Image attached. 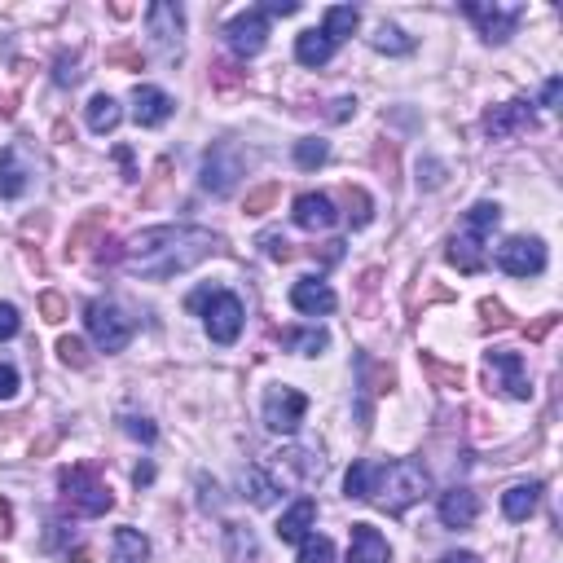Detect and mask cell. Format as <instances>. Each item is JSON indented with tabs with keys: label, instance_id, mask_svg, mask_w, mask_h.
I'll return each instance as SVG.
<instances>
[{
	"label": "cell",
	"instance_id": "43",
	"mask_svg": "<svg viewBox=\"0 0 563 563\" xmlns=\"http://www.w3.org/2000/svg\"><path fill=\"white\" fill-rule=\"evenodd\" d=\"M480 317H484V330H502V326H511V313L498 304V300H484L480 304Z\"/></svg>",
	"mask_w": 563,
	"mask_h": 563
},
{
	"label": "cell",
	"instance_id": "54",
	"mask_svg": "<svg viewBox=\"0 0 563 563\" xmlns=\"http://www.w3.org/2000/svg\"><path fill=\"white\" fill-rule=\"evenodd\" d=\"M559 93H563V80H546V88H542V106H555V102H559Z\"/></svg>",
	"mask_w": 563,
	"mask_h": 563
},
{
	"label": "cell",
	"instance_id": "47",
	"mask_svg": "<svg viewBox=\"0 0 563 563\" xmlns=\"http://www.w3.org/2000/svg\"><path fill=\"white\" fill-rule=\"evenodd\" d=\"M18 330H22L18 308H14V304H0V339H14Z\"/></svg>",
	"mask_w": 563,
	"mask_h": 563
},
{
	"label": "cell",
	"instance_id": "55",
	"mask_svg": "<svg viewBox=\"0 0 563 563\" xmlns=\"http://www.w3.org/2000/svg\"><path fill=\"white\" fill-rule=\"evenodd\" d=\"M550 326H555V317H542V322L528 330V339H546V335H550Z\"/></svg>",
	"mask_w": 563,
	"mask_h": 563
},
{
	"label": "cell",
	"instance_id": "38",
	"mask_svg": "<svg viewBox=\"0 0 563 563\" xmlns=\"http://www.w3.org/2000/svg\"><path fill=\"white\" fill-rule=\"evenodd\" d=\"M58 357H62V366H75V370H84L88 361V348H84V339H75V335H66V339H58Z\"/></svg>",
	"mask_w": 563,
	"mask_h": 563
},
{
	"label": "cell",
	"instance_id": "12",
	"mask_svg": "<svg viewBox=\"0 0 563 563\" xmlns=\"http://www.w3.org/2000/svg\"><path fill=\"white\" fill-rule=\"evenodd\" d=\"M273 467H278L286 480H295V484H317L326 476V458H322V449H313V445L278 449V454H273Z\"/></svg>",
	"mask_w": 563,
	"mask_h": 563
},
{
	"label": "cell",
	"instance_id": "10",
	"mask_svg": "<svg viewBox=\"0 0 563 563\" xmlns=\"http://www.w3.org/2000/svg\"><path fill=\"white\" fill-rule=\"evenodd\" d=\"M264 40H269V18H264V9H242V14L225 22V44L238 58H256L264 49Z\"/></svg>",
	"mask_w": 563,
	"mask_h": 563
},
{
	"label": "cell",
	"instance_id": "53",
	"mask_svg": "<svg viewBox=\"0 0 563 563\" xmlns=\"http://www.w3.org/2000/svg\"><path fill=\"white\" fill-rule=\"evenodd\" d=\"M348 115H357V97H339L335 110H330V119H348Z\"/></svg>",
	"mask_w": 563,
	"mask_h": 563
},
{
	"label": "cell",
	"instance_id": "29",
	"mask_svg": "<svg viewBox=\"0 0 563 563\" xmlns=\"http://www.w3.org/2000/svg\"><path fill=\"white\" fill-rule=\"evenodd\" d=\"M370 49L401 58V53H414V36H405L396 22H379V27H374V36H370Z\"/></svg>",
	"mask_w": 563,
	"mask_h": 563
},
{
	"label": "cell",
	"instance_id": "16",
	"mask_svg": "<svg viewBox=\"0 0 563 563\" xmlns=\"http://www.w3.org/2000/svg\"><path fill=\"white\" fill-rule=\"evenodd\" d=\"M392 546L374 524H352L348 528V563H388Z\"/></svg>",
	"mask_w": 563,
	"mask_h": 563
},
{
	"label": "cell",
	"instance_id": "15",
	"mask_svg": "<svg viewBox=\"0 0 563 563\" xmlns=\"http://www.w3.org/2000/svg\"><path fill=\"white\" fill-rule=\"evenodd\" d=\"M172 110H176V102H172L168 93H163V88L137 84V93H132V119H137L141 128H159V124H168Z\"/></svg>",
	"mask_w": 563,
	"mask_h": 563
},
{
	"label": "cell",
	"instance_id": "56",
	"mask_svg": "<svg viewBox=\"0 0 563 563\" xmlns=\"http://www.w3.org/2000/svg\"><path fill=\"white\" fill-rule=\"evenodd\" d=\"M440 563H480V555H471V550H454V555H445Z\"/></svg>",
	"mask_w": 563,
	"mask_h": 563
},
{
	"label": "cell",
	"instance_id": "20",
	"mask_svg": "<svg viewBox=\"0 0 563 563\" xmlns=\"http://www.w3.org/2000/svg\"><path fill=\"white\" fill-rule=\"evenodd\" d=\"M313 524H317V502L313 498H300L291 511H282L278 537H282V542H304V537L313 533Z\"/></svg>",
	"mask_w": 563,
	"mask_h": 563
},
{
	"label": "cell",
	"instance_id": "36",
	"mask_svg": "<svg viewBox=\"0 0 563 563\" xmlns=\"http://www.w3.org/2000/svg\"><path fill=\"white\" fill-rule=\"evenodd\" d=\"M335 559V546H330V537H317L308 533L300 542V555H295V563H330Z\"/></svg>",
	"mask_w": 563,
	"mask_h": 563
},
{
	"label": "cell",
	"instance_id": "27",
	"mask_svg": "<svg viewBox=\"0 0 563 563\" xmlns=\"http://www.w3.org/2000/svg\"><path fill=\"white\" fill-rule=\"evenodd\" d=\"M282 348L286 352H300V357H322V352L330 348V335L322 326H308V330H282Z\"/></svg>",
	"mask_w": 563,
	"mask_h": 563
},
{
	"label": "cell",
	"instance_id": "22",
	"mask_svg": "<svg viewBox=\"0 0 563 563\" xmlns=\"http://www.w3.org/2000/svg\"><path fill=\"white\" fill-rule=\"evenodd\" d=\"M537 502H542V484H515V489H506L502 493V515L506 520H515V524H524L528 515L537 511Z\"/></svg>",
	"mask_w": 563,
	"mask_h": 563
},
{
	"label": "cell",
	"instance_id": "51",
	"mask_svg": "<svg viewBox=\"0 0 563 563\" xmlns=\"http://www.w3.org/2000/svg\"><path fill=\"white\" fill-rule=\"evenodd\" d=\"M212 295H216V291H212V286H203V291H194V295H190V300H185V308H190V313H203V308H207V304H212Z\"/></svg>",
	"mask_w": 563,
	"mask_h": 563
},
{
	"label": "cell",
	"instance_id": "42",
	"mask_svg": "<svg viewBox=\"0 0 563 563\" xmlns=\"http://www.w3.org/2000/svg\"><path fill=\"white\" fill-rule=\"evenodd\" d=\"M418 185H423V190H440V185H445V163H436V159L418 163Z\"/></svg>",
	"mask_w": 563,
	"mask_h": 563
},
{
	"label": "cell",
	"instance_id": "32",
	"mask_svg": "<svg viewBox=\"0 0 563 563\" xmlns=\"http://www.w3.org/2000/svg\"><path fill=\"white\" fill-rule=\"evenodd\" d=\"M374 462H352L348 467V480H344V489H348V498H357V502H370V489H374Z\"/></svg>",
	"mask_w": 563,
	"mask_h": 563
},
{
	"label": "cell",
	"instance_id": "52",
	"mask_svg": "<svg viewBox=\"0 0 563 563\" xmlns=\"http://www.w3.org/2000/svg\"><path fill=\"white\" fill-rule=\"evenodd\" d=\"M97 247H102V251H97V260H102V264H115L119 256H124V251H119V242H115V238H106V242H97Z\"/></svg>",
	"mask_w": 563,
	"mask_h": 563
},
{
	"label": "cell",
	"instance_id": "24",
	"mask_svg": "<svg viewBox=\"0 0 563 563\" xmlns=\"http://www.w3.org/2000/svg\"><path fill=\"white\" fill-rule=\"evenodd\" d=\"M27 163L18 159V150H0V198H22L27 194Z\"/></svg>",
	"mask_w": 563,
	"mask_h": 563
},
{
	"label": "cell",
	"instance_id": "35",
	"mask_svg": "<svg viewBox=\"0 0 563 563\" xmlns=\"http://www.w3.org/2000/svg\"><path fill=\"white\" fill-rule=\"evenodd\" d=\"M326 154H330V146H326L322 137H304V141H295V163H300L304 172L322 168V163H326Z\"/></svg>",
	"mask_w": 563,
	"mask_h": 563
},
{
	"label": "cell",
	"instance_id": "37",
	"mask_svg": "<svg viewBox=\"0 0 563 563\" xmlns=\"http://www.w3.org/2000/svg\"><path fill=\"white\" fill-rule=\"evenodd\" d=\"M278 194H282V185H278V181L260 185V190H251V194H247V203H242V212H247V216H264L273 203H278Z\"/></svg>",
	"mask_w": 563,
	"mask_h": 563
},
{
	"label": "cell",
	"instance_id": "4",
	"mask_svg": "<svg viewBox=\"0 0 563 563\" xmlns=\"http://www.w3.org/2000/svg\"><path fill=\"white\" fill-rule=\"evenodd\" d=\"M84 326L102 352H124L132 339V317L115 300H93L84 308Z\"/></svg>",
	"mask_w": 563,
	"mask_h": 563
},
{
	"label": "cell",
	"instance_id": "7",
	"mask_svg": "<svg viewBox=\"0 0 563 563\" xmlns=\"http://www.w3.org/2000/svg\"><path fill=\"white\" fill-rule=\"evenodd\" d=\"M304 410H308V396L300 388H286V383H278V388L264 392V427L278 436H291L295 427L304 423Z\"/></svg>",
	"mask_w": 563,
	"mask_h": 563
},
{
	"label": "cell",
	"instance_id": "18",
	"mask_svg": "<svg viewBox=\"0 0 563 563\" xmlns=\"http://www.w3.org/2000/svg\"><path fill=\"white\" fill-rule=\"evenodd\" d=\"M291 304H295V313H304V317H326V313H335V291H330L326 282H317V278H300L291 286Z\"/></svg>",
	"mask_w": 563,
	"mask_h": 563
},
{
	"label": "cell",
	"instance_id": "13",
	"mask_svg": "<svg viewBox=\"0 0 563 563\" xmlns=\"http://www.w3.org/2000/svg\"><path fill=\"white\" fill-rule=\"evenodd\" d=\"M489 370L502 379L498 388H506V396H515V401H528V396H533V383H528V366H524L520 352H506V348L489 352Z\"/></svg>",
	"mask_w": 563,
	"mask_h": 563
},
{
	"label": "cell",
	"instance_id": "33",
	"mask_svg": "<svg viewBox=\"0 0 563 563\" xmlns=\"http://www.w3.org/2000/svg\"><path fill=\"white\" fill-rule=\"evenodd\" d=\"M498 220H502V207L498 203H476L467 212V225H462V229H467V234H476V238H489L493 229H498Z\"/></svg>",
	"mask_w": 563,
	"mask_h": 563
},
{
	"label": "cell",
	"instance_id": "40",
	"mask_svg": "<svg viewBox=\"0 0 563 563\" xmlns=\"http://www.w3.org/2000/svg\"><path fill=\"white\" fill-rule=\"evenodd\" d=\"M40 317H44V322H53V326L66 322V300L58 291H44L40 295Z\"/></svg>",
	"mask_w": 563,
	"mask_h": 563
},
{
	"label": "cell",
	"instance_id": "31",
	"mask_svg": "<svg viewBox=\"0 0 563 563\" xmlns=\"http://www.w3.org/2000/svg\"><path fill=\"white\" fill-rule=\"evenodd\" d=\"M357 22H361V9H352V5H330V9H326L322 31L339 44V40H348L352 31H357Z\"/></svg>",
	"mask_w": 563,
	"mask_h": 563
},
{
	"label": "cell",
	"instance_id": "23",
	"mask_svg": "<svg viewBox=\"0 0 563 563\" xmlns=\"http://www.w3.org/2000/svg\"><path fill=\"white\" fill-rule=\"evenodd\" d=\"M150 559V542L137 528H115L110 537V563H146Z\"/></svg>",
	"mask_w": 563,
	"mask_h": 563
},
{
	"label": "cell",
	"instance_id": "41",
	"mask_svg": "<svg viewBox=\"0 0 563 563\" xmlns=\"http://www.w3.org/2000/svg\"><path fill=\"white\" fill-rule=\"evenodd\" d=\"M53 80H58L62 88L80 84V62H75V58H66V53H58V62H53Z\"/></svg>",
	"mask_w": 563,
	"mask_h": 563
},
{
	"label": "cell",
	"instance_id": "26",
	"mask_svg": "<svg viewBox=\"0 0 563 563\" xmlns=\"http://www.w3.org/2000/svg\"><path fill=\"white\" fill-rule=\"evenodd\" d=\"M339 44L326 36V31H300V40H295V58H300L304 66H326L330 58H335Z\"/></svg>",
	"mask_w": 563,
	"mask_h": 563
},
{
	"label": "cell",
	"instance_id": "49",
	"mask_svg": "<svg viewBox=\"0 0 563 563\" xmlns=\"http://www.w3.org/2000/svg\"><path fill=\"white\" fill-rule=\"evenodd\" d=\"M260 9H264V18H291V14H300V0H269Z\"/></svg>",
	"mask_w": 563,
	"mask_h": 563
},
{
	"label": "cell",
	"instance_id": "1",
	"mask_svg": "<svg viewBox=\"0 0 563 563\" xmlns=\"http://www.w3.org/2000/svg\"><path fill=\"white\" fill-rule=\"evenodd\" d=\"M225 247L212 229H198V225H159V229H141L132 238V247L124 251L132 273L150 282L176 278V273H190L194 264H203L207 256Z\"/></svg>",
	"mask_w": 563,
	"mask_h": 563
},
{
	"label": "cell",
	"instance_id": "14",
	"mask_svg": "<svg viewBox=\"0 0 563 563\" xmlns=\"http://www.w3.org/2000/svg\"><path fill=\"white\" fill-rule=\"evenodd\" d=\"M524 128H533V110H528V102H502V106L484 110V132H489L493 141H506Z\"/></svg>",
	"mask_w": 563,
	"mask_h": 563
},
{
	"label": "cell",
	"instance_id": "28",
	"mask_svg": "<svg viewBox=\"0 0 563 563\" xmlns=\"http://www.w3.org/2000/svg\"><path fill=\"white\" fill-rule=\"evenodd\" d=\"M225 555H229V563H256L260 559L256 533L242 524H225Z\"/></svg>",
	"mask_w": 563,
	"mask_h": 563
},
{
	"label": "cell",
	"instance_id": "8",
	"mask_svg": "<svg viewBox=\"0 0 563 563\" xmlns=\"http://www.w3.org/2000/svg\"><path fill=\"white\" fill-rule=\"evenodd\" d=\"M150 40L159 44L163 58H181V36H185V9L176 0H154L146 9Z\"/></svg>",
	"mask_w": 563,
	"mask_h": 563
},
{
	"label": "cell",
	"instance_id": "30",
	"mask_svg": "<svg viewBox=\"0 0 563 563\" xmlns=\"http://www.w3.org/2000/svg\"><path fill=\"white\" fill-rule=\"evenodd\" d=\"M119 119H124V110H119V102L110 93H97L93 102H88V128L93 132H115Z\"/></svg>",
	"mask_w": 563,
	"mask_h": 563
},
{
	"label": "cell",
	"instance_id": "50",
	"mask_svg": "<svg viewBox=\"0 0 563 563\" xmlns=\"http://www.w3.org/2000/svg\"><path fill=\"white\" fill-rule=\"evenodd\" d=\"M14 396H18V370L0 366V401H14Z\"/></svg>",
	"mask_w": 563,
	"mask_h": 563
},
{
	"label": "cell",
	"instance_id": "39",
	"mask_svg": "<svg viewBox=\"0 0 563 563\" xmlns=\"http://www.w3.org/2000/svg\"><path fill=\"white\" fill-rule=\"evenodd\" d=\"M242 80H247V71H238L234 62H216V66H212V84L225 88V93H229V88H238Z\"/></svg>",
	"mask_w": 563,
	"mask_h": 563
},
{
	"label": "cell",
	"instance_id": "48",
	"mask_svg": "<svg viewBox=\"0 0 563 563\" xmlns=\"http://www.w3.org/2000/svg\"><path fill=\"white\" fill-rule=\"evenodd\" d=\"M124 432H128V436H137V440H146V445H150L154 436H159V432H154L150 418H124Z\"/></svg>",
	"mask_w": 563,
	"mask_h": 563
},
{
	"label": "cell",
	"instance_id": "17",
	"mask_svg": "<svg viewBox=\"0 0 563 563\" xmlns=\"http://www.w3.org/2000/svg\"><path fill=\"white\" fill-rule=\"evenodd\" d=\"M480 515V498L471 489H462V484H454V489L440 493V524L445 528H471Z\"/></svg>",
	"mask_w": 563,
	"mask_h": 563
},
{
	"label": "cell",
	"instance_id": "2",
	"mask_svg": "<svg viewBox=\"0 0 563 563\" xmlns=\"http://www.w3.org/2000/svg\"><path fill=\"white\" fill-rule=\"evenodd\" d=\"M432 489V480H427V471L418 467V462H388V467L374 471V489H370V502L379 506V511L388 515H401L410 511L414 502H423V493Z\"/></svg>",
	"mask_w": 563,
	"mask_h": 563
},
{
	"label": "cell",
	"instance_id": "34",
	"mask_svg": "<svg viewBox=\"0 0 563 563\" xmlns=\"http://www.w3.org/2000/svg\"><path fill=\"white\" fill-rule=\"evenodd\" d=\"M344 203H348L352 229H366L370 220H374V203H370V194L361 190V185H344Z\"/></svg>",
	"mask_w": 563,
	"mask_h": 563
},
{
	"label": "cell",
	"instance_id": "45",
	"mask_svg": "<svg viewBox=\"0 0 563 563\" xmlns=\"http://www.w3.org/2000/svg\"><path fill=\"white\" fill-rule=\"evenodd\" d=\"M260 247H264V256H269V260H282V264L295 256L291 242H286L282 234H264V238H260Z\"/></svg>",
	"mask_w": 563,
	"mask_h": 563
},
{
	"label": "cell",
	"instance_id": "3",
	"mask_svg": "<svg viewBox=\"0 0 563 563\" xmlns=\"http://www.w3.org/2000/svg\"><path fill=\"white\" fill-rule=\"evenodd\" d=\"M58 489H62L66 506H71L75 515H84V520H97V515H106L110 506H115L110 489L97 480L93 467H84V462H80V467H62L58 471Z\"/></svg>",
	"mask_w": 563,
	"mask_h": 563
},
{
	"label": "cell",
	"instance_id": "21",
	"mask_svg": "<svg viewBox=\"0 0 563 563\" xmlns=\"http://www.w3.org/2000/svg\"><path fill=\"white\" fill-rule=\"evenodd\" d=\"M484 242L489 238H476V234H467V229H462V234L449 242V264H454V269H462V273H480L484 269Z\"/></svg>",
	"mask_w": 563,
	"mask_h": 563
},
{
	"label": "cell",
	"instance_id": "44",
	"mask_svg": "<svg viewBox=\"0 0 563 563\" xmlns=\"http://www.w3.org/2000/svg\"><path fill=\"white\" fill-rule=\"evenodd\" d=\"M423 366H427V374H432L436 383H445V388H462V370L440 366V361H432V357H423Z\"/></svg>",
	"mask_w": 563,
	"mask_h": 563
},
{
	"label": "cell",
	"instance_id": "19",
	"mask_svg": "<svg viewBox=\"0 0 563 563\" xmlns=\"http://www.w3.org/2000/svg\"><path fill=\"white\" fill-rule=\"evenodd\" d=\"M291 216H295V225H300V229H313V234H317V229H330V225H335V203H330V198L326 194H300V198H295V207H291Z\"/></svg>",
	"mask_w": 563,
	"mask_h": 563
},
{
	"label": "cell",
	"instance_id": "57",
	"mask_svg": "<svg viewBox=\"0 0 563 563\" xmlns=\"http://www.w3.org/2000/svg\"><path fill=\"white\" fill-rule=\"evenodd\" d=\"M154 480V467H137V484H150Z\"/></svg>",
	"mask_w": 563,
	"mask_h": 563
},
{
	"label": "cell",
	"instance_id": "25",
	"mask_svg": "<svg viewBox=\"0 0 563 563\" xmlns=\"http://www.w3.org/2000/svg\"><path fill=\"white\" fill-rule=\"evenodd\" d=\"M242 493H247V498H251V506H260V511H264V506H273V502H278L282 484L273 480L264 467H247V471H242Z\"/></svg>",
	"mask_w": 563,
	"mask_h": 563
},
{
	"label": "cell",
	"instance_id": "11",
	"mask_svg": "<svg viewBox=\"0 0 563 563\" xmlns=\"http://www.w3.org/2000/svg\"><path fill=\"white\" fill-rule=\"evenodd\" d=\"M242 322H247V313H242L238 295L216 291L212 304H207V335H212V344H234L242 335Z\"/></svg>",
	"mask_w": 563,
	"mask_h": 563
},
{
	"label": "cell",
	"instance_id": "9",
	"mask_svg": "<svg viewBox=\"0 0 563 563\" xmlns=\"http://www.w3.org/2000/svg\"><path fill=\"white\" fill-rule=\"evenodd\" d=\"M498 269L511 278H537L546 269V242L542 238H506L498 247Z\"/></svg>",
	"mask_w": 563,
	"mask_h": 563
},
{
	"label": "cell",
	"instance_id": "46",
	"mask_svg": "<svg viewBox=\"0 0 563 563\" xmlns=\"http://www.w3.org/2000/svg\"><path fill=\"white\" fill-rule=\"evenodd\" d=\"M110 66H132V71H141V53L132 49V44H115V49L106 53Z\"/></svg>",
	"mask_w": 563,
	"mask_h": 563
},
{
	"label": "cell",
	"instance_id": "5",
	"mask_svg": "<svg viewBox=\"0 0 563 563\" xmlns=\"http://www.w3.org/2000/svg\"><path fill=\"white\" fill-rule=\"evenodd\" d=\"M242 172H247V159H242V150L234 141H212V150L203 154V190L216 198L234 194Z\"/></svg>",
	"mask_w": 563,
	"mask_h": 563
},
{
	"label": "cell",
	"instance_id": "6",
	"mask_svg": "<svg viewBox=\"0 0 563 563\" xmlns=\"http://www.w3.org/2000/svg\"><path fill=\"white\" fill-rule=\"evenodd\" d=\"M462 14L476 22L489 44H506L520 27L524 5H515V0H471V5H462Z\"/></svg>",
	"mask_w": 563,
	"mask_h": 563
}]
</instances>
